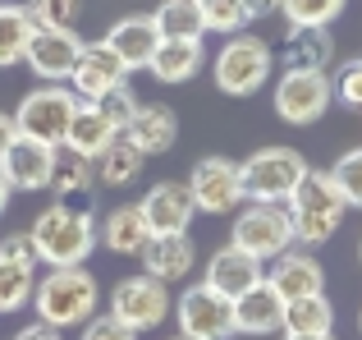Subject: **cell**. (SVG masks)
<instances>
[{"label":"cell","mask_w":362,"mask_h":340,"mask_svg":"<svg viewBox=\"0 0 362 340\" xmlns=\"http://www.w3.org/2000/svg\"><path fill=\"white\" fill-rule=\"evenodd\" d=\"M28 239L37 249V262H46V267H83L97 249V216L83 212V207L55 203L46 212H37Z\"/></svg>","instance_id":"1"},{"label":"cell","mask_w":362,"mask_h":340,"mask_svg":"<svg viewBox=\"0 0 362 340\" xmlns=\"http://www.w3.org/2000/svg\"><path fill=\"white\" fill-rule=\"evenodd\" d=\"M97 304L101 290L88 267H51L46 276H37L33 290L37 322L55 327V332H69V327H83L88 317H97Z\"/></svg>","instance_id":"2"},{"label":"cell","mask_w":362,"mask_h":340,"mask_svg":"<svg viewBox=\"0 0 362 340\" xmlns=\"http://www.w3.org/2000/svg\"><path fill=\"white\" fill-rule=\"evenodd\" d=\"M284 212H289V225H293V244L317 249V244H326V239L339 234V225H344V216H349V203L339 198L330 170H308L303 184L289 193Z\"/></svg>","instance_id":"3"},{"label":"cell","mask_w":362,"mask_h":340,"mask_svg":"<svg viewBox=\"0 0 362 340\" xmlns=\"http://www.w3.org/2000/svg\"><path fill=\"white\" fill-rule=\"evenodd\" d=\"M271 69H275V55L257 33L225 37V46L211 60V79L225 97H252V92H262L271 83Z\"/></svg>","instance_id":"4"},{"label":"cell","mask_w":362,"mask_h":340,"mask_svg":"<svg viewBox=\"0 0 362 340\" xmlns=\"http://www.w3.org/2000/svg\"><path fill=\"white\" fill-rule=\"evenodd\" d=\"M308 170L312 166L303 162L298 147H257L247 162H239L243 203H289Z\"/></svg>","instance_id":"5"},{"label":"cell","mask_w":362,"mask_h":340,"mask_svg":"<svg viewBox=\"0 0 362 340\" xmlns=\"http://www.w3.org/2000/svg\"><path fill=\"white\" fill-rule=\"evenodd\" d=\"M78 110V92L69 83H42V88L23 92L14 106V125L23 138H37V143L64 147V134H69V120Z\"/></svg>","instance_id":"6"},{"label":"cell","mask_w":362,"mask_h":340,"mask_svg":"<svg viewBox=\"0 0 362 340\" xmlns=\"http://www.w3.org/2000/svg\"><path fill=\"white\" fill-rule=\"evenodd\" d=\"M230 244L243 253H252L257 262H271L280 258L284 249H293V225L284 203H243L239 216H234V230Z\"/></svg>","instance_id":"7"},{"label":"cell","mask_w":362,"mask_h":340,"mask_svg":"<svg viewBox=\"0 0 362 340\" xmlns=\"http://www.w3.org/2000/svg\"><path fill=\"white\" fill-rule=\"evenodd\" d=\"M335 101V79L326 69H284L275 83V115L284 125H317Z\"/></svg>","instance_id":"8"},{"label":"cell","mask_w":362,"mask_h":340,"mask_svg":"<svg viewBox=\"0 0 362 340\" xmlns=\"http://www.w3.org/2000/svg\"><path fill=\"white\" fill-rule=\"evenodd\" d=\"M170 308H175V299H170V285L156 276H124L115 290H110V317H119L124 327H133V332H156L160 322L170 317Z\"/></svg>","instance_id":"9"},{"label":"cell","mask_w":362,"mask_h":340,"mask_svg":"<svg viewBox=\"0 0 362 340\" xmlns=\"http://www.w3.org/2000/svg\"><path fill=\"white\" fill-rule=\"evenodd\" d=\"M175 322L184 340H234V304L225 295H216L211 285H188L175 299Z\"/></svg>","instance_id":"10"},{"label":"cell","mask_w":362,"mask_h":340,"mask_svg":"<svg viewBox=\"0 0 362 340\" xmlns=\"http://www.w3.org/2000/svg\"><path fill=\"white\" fill-rule=\"evenodd\" d=\"M184 184H188V193H193V207L206 212V216H225V212H234V207H243L239 162H230V157H202Z\"/></svg>","instance_id":"11"},{"label":"cell","mask_w":362,"mask_h":340,"mask_svg":"<svg viewBox=\"0 0 362 340\" xmlns=\"http://www.w3.org/2000/svg\"><path fill=\"white\" fill-rule=\"evenodd\" d=\"M138 212L151 234H188L197 207H193V193H188L184 179H160V184H151L138 198Z\"/></svg>","instance_id":"12"},{"label":"cell","mask_w":362,"mask_h":340,"mask_svg":"<svg viewBox=\"0 0 362 340\" xmlns=\"http://www.w3.org/2000/svg\"><path fill=\"white\" fill-rule=\"evenodd\" d=\"M78 55H83V37L74 33V28H37L33 42H28V55H23V60L33 64L37 79H46V83H69Z\"/></svg>","instance_id":"13"},{"label":"cell","mask_w":362,"mask_h":340,"mask_svg":"<svg viewBox=\"0 0 362 340\" xmlns=\"http://www.w3.org/2000/svg\"><path fill=\"white\" fill-rule=\"evenodd\" d=\"M129 83V64L110 51L106 42H83V55L69 74V88L78 92V101H97L106 92H115Z\"/></svg>","instance_id":"14"},{"label":"cell","mask_w":362,"mask_h":340,"mask_svg":"<svg viewBox=\"0 0 362 340\" xmlns=\"http://www.w3.org/2000/svg\"><path fill=\"white\" fill-rule=\"evenodd\" d=\"M55 162H60V147L18 134L14 147L5 152V162H0V170H5V179H9L14 193H42V188H51Z\"/></svg>","instance_id":"15"},{"label":"cell","mask_w":362,"mask_h":340,"mask_svg":"<svg viewBox=\"0 0 362 340\" xmlns=\"http://www.w3.org/2000/svg\"><path fill=\"white\" fill-rule=\"evenodd\" d=\"M266 280L275 285V295L289 299H308V295H326V267L317 262L312 249H284L280 258H271Z\"/></svg>","instance_id":"16"},{"label":"cell","mask_w":362,"mask_h":340,"mask_svg":"<svg viewBox=\"0 0 362 340\" xmlns=\"http://www.w3.org/2000/svg\"><path fill=\"white\" fill-rule=\"evenodd\" d=\"M257 280H266V262H257L252 253L234 249V244L216 249L211 258H206V271H202V285H211L216 295H225L230 304H234L239 295H247Z\"/></svg>","instance_id":"17"},{"label":"cell","mask_w":362,"mask_h":340,"mask_svg":"<svg viewBox=\"0 0 362 340\" xmlns=\"http://www.w3.org/2000/svg\"><path fill=\"white\" fill-rule=\"evenodd\" d=\"M101 42H106L133 74V69H147L151 64V55H156V46H160V28H156L151 14H124L119 23H110V33L101 37Z\"/></svg>","instance_id":"18"},{"label":"cell","mask_w":362,"mask_h":340,"mask_svg":"<svg viewBox=\"0 0 362 340\" xmlns=\"http://www.w3.org/2000/svg\"><path fill=\"white\" fill-rule=\"evenodd\" d=\"M142 258V271L156 280H188L197 267V244L188 239V234H151L147 249L138 253Z\"/></svg>","instance_id":"19"},{"label":"cell","mask_w":362,"mask_h":340,"mask_svg":"<svg viewBox=\"0 0 362 340\" xmlns=\"http://www.w3.org/2000/svg\"><path fill=\"white\" fill-rule=\"evenodd\" d=\"M119 138H129L142 157H165L179 143V115L160 101H147V106H138V115L129 120V129Z\"/></svg>","instance_id":"20"},{"label":"cell","mask_w":362,"mask_h":340,"mask_svg":"<svg viewBox=\"0 0 362 340\" xmlns=\"http://www.w3.org/2000/svg\"><path fill=\"white\" fill-rule=\"evenodd\" d=\"M234 332H239V336H271V332H284V299L275 295L271 280H257L247 295L234 299Z\"/></svg>","instance_id":"21"},{"label":"cell","mask_w":362,"mask_h":340,"mask_svg":"<svg viewBox=\"0 0 362 340\" xmlns=\"http://www.w3.org/2000/svg\"><path fill=\"white\" fill-rule=\"evenodd\" d=\"M202 64H206L202 37H160V46H156V55H151L147 74L156 83H165V88H175V83H188Z\"/></svg>","instance_id":"22"},{"label":"cell","mask_w":362,"mask_h":340,"mask_svg":"<svg viewBox=\"0 0 362 340\" xmlns=\"http://www.w3.org/2000/svg\"><path fill=\"white\" fill-rule=\"evenodd\" d=\"M330 60H335V37H330V28L298 23V28L284 33V46H280L284 69H330Z\"/></svg>","instance_id":"23"},{"label":"cell","mask_w":362,"mask_h":340,"mask_svg":"<svg viewBox=\"0 0 362 340\" xmlns=\"http://www.w3.org/2000/svg\"><path fill=\"white\" fill-rule=\"evenodd\" d=\"M97 239L106 244L110 253H119V258H138V253L147 249L151 230H147V221H142L138 203H119V207H110L106 221L97 225Z\"/></svg>","instance_id":"24"},{"label":"cell","mask_w":362,"mask_h":340,"mask_svg":"<svg viewBox=\"0 0 362 340\" xmlns=\"http://www.w3.org/2000/svg\"><path fill=\"white\" fill-rule=\"evenodd\" d=\"M115 138H119V129L110 125L92 101H78V110H74V120H69V134H64V152H78V157H88V162H97Z\"/></svg>","instance_id":"25"},{"label":"cell","mask_w":362,"mask_h":340,"mask_svg":"<svg viewBox=\"0 0 362 340\" xmlns=\"http://www.w3.org/2000/svg\"><path fill=\"white\" fill-rule=\"evenodd\" d=\"M92 188H97V170H92V162H88V157H78V152H64V147H60V162H55V175H51L55 203L78 207L83 198H92Z\"/></svg>","instance_id":"26"},{"label":"cell","mask_w":362,"mask_h":340,"mask_svg":"<svg viewBox=\"0 0 362 340\" xmlns=\"http://www.w3.org/2000/svg\"><path fill=\"white\" fill-rule=\"evenodd\" d=\"M326 332H335V308H330L326 295L284 304V336H326Z\"/></svg>","instance_id":"27"},{"label":"cell","mask_w":362,"mask_h":340,"mask_svg":"<svg viewBox=\"0 0 362 340\" xmlns=\"http://www.w3.org/2000/svg\"><path fill=\"white\" fill-rule=\"evenodd\" d=\"M142 162H147V157H142L129 138H115V143L92 162V170H97L101 188H124V184H133V179L142 175Z\"/></svg>","instance_id":"28"},{"label":"cell","mask_w":362,"mask_h":340,"mask_svg":"<svg viewBox=\"0 0 362 340\" xmlns=\"http://www.w3.org/2000/svg\"><path fill=\"white\" fill-rule=\"evenodd\" d=\"M33 290H37V262H23V258L0 253V313H18V308H28V304H33Z\"/></svg>","instance_id":"29"},{"label":"cell","mask_w":362,"mask_h":340,"mask_svg":"<svg viewBox=\"0 0 362 340\" xmlns=\"http://www.w3.org/2000/svg\"><path fill=\"white\" fill-rule=\"evenodd\" d=\"M33 33H37V23L28 14V5H0V69L23 60Z\"/></svg>","instance_id":"30"},{"label":"cell","mask_w":362,"mask_h":340,"mask_svg":"<svg viewBox=\"0 0 362 340\" xmlns=\"http://www.w3.org/2000/svg\"><path fill=\"white\" fill-rule=\"evenodd\" d=\"M151 18H156L160 37H206L197 0H160V5L151 9Z\"/></svg>","instance_id":"31"},{"label":"cell","mask_w":362,"mask_h":340,"mask_svg":"<svg viewBox=\"0 0 362 340\" xmlns=\"http://www.w3.org/2000/svg\"><path fill=\"white\" fill-rule=\"evenodd\" d=\"M202 9V28L206 33H221V37H234V33H247V5L243 0H197Z\"/></svg>","instance_id":"32"},{"label":"cell","mask_w":362,"mask_h":340,"mask_svg":"<svg viewBox=\"0 0 362 340\" xmlns=\"http://www.w3.org/2000/svg\"><path fill=\"white\" fill-rule=\"evenodd\" d=\"M344 9H349V0H280V14L289 18V28H298V23L330 28Z\"/></svg>","instance_id":"33"},{"label":"cell","mask_w":362,"mask_h":340,"mask_svg":"<svg viewBox=\"0 0 362 340\" xmlns=\"http://www.w3.org/2000/svg\"><path fill=\"white\" fill-rule=\"evenodd\" d=\"M330 179H335L339 198H344L349 207H358V212H362V147H349V152L339 157L335 166H330Z\"/></svg>","instance_id":"34"},{"label":"cell","mask_w":362,"mask_h":340,"mask_svg":"<svg viewBox=\"0 0 362 340\" xmlns=\"http://www.w3.org/2000/svg\"><path fill=\"white\" fill-rule=\"evenodd\" d=\"M28 14L37 28H74L83 14V0H28Z\"/></svg>","instance_id":"35"},{"label":"cell","mask_w":362,"mask_h":340,"mask_svg":"<svg viewBox=\"0 0 362 340\" xmlns=\"http://www.w3.org/2000/svg\"><path fill=\"white\" fill-rule=\"evenodd\" d=\"M92 106H97L101 115H106L110 125L119 129V134L129 129V120L138 115V97H133V88H129V83H124V88H115V92H106V97H97Z\"/></svg>","instance_id":"36"},{"label":"cell","mask_w":362,"mask_h":340,"mask_svg":"<svg viewBox=\"0 0 362 340\" xmlns=\"http://www.w3.org/2000/svg\"><path fill=\"white\" fill-rule=\"evenodd\" d=\"M78 340H138V332H133V327H124L119 317L101 313V317H88V322H83V336Z\"/></svg>","instance_id":"37"},{"label":"cell","mask_w":362,"mask_h":340,"mask_svg":"<svg viewBox=\"0 0 362 340\" xmlns=\"http://www.w3.org/2000/svg\"><path fill=\"white\" fill-rule=\"evenodd\" d=\"M335 97L344 101V106H362V60H349L344 69H339V79H335Z\"/></svg>","instance_id":"38"},{"label":"cell","mask_w":362,"mask_h":340,"mask_svg":"<svg viewBox=\"0 0 362 340\" xmlns=\"http://www.w3.org/2000/svg\"><path fill=\"white\" fill-rule=\"evenodd\" d=\"M14 340H64V332H55V327H46V322H28V327H18Z\"/></svg>","instance_id":"39"},{"label":"cell","mask_w":362,"mask_h":340,"mask_svg":"<svg viewBox=\"0 0 362 340\" xmlns=\"http://www.w3.org/2000/svg\"><path fill=\"white\" fill-rule=\"evenodd\" d=\"M14 138H18V125H14V115H9V110H0V162H5V152L14 147Z\"/></svg>","instance_id":"40"},{"label":"cell","mask_w":362,"mask_h":340,"mask_svg":"<svg viewBox=\"0 0 362 340\" xmlns=\"http://www.w3.org/2000/svg\"><path fill=\"white\" fill-rule=\"evenodd\" d=\"M247 5V18H271V14H280V0H243Z\"/></svg>","instance_id":"41"},{"label":"cell","mask_w":362,"mask_h":340,"mask_svg":"<svg viewBox=\"0 0 362 340\" xmlns=\"http://www.w3.org/2000/svg\"><path fill=\"white\" fill-rule=\"evenodd\" d=\"M9 198H14V188H9V179H5V170H0V216H5V207H9Z\"/></svg>","instance_id":"42"},{"label":"cell","mask_w":362,"mask_h":340,"mask_svg":"<svg viewBox=\"0 0 362 340\" xmlns=\"http://www.w3.org/2000/svg\"><path fill=\"white\" fill-rule=\"evenodd\" d=\"M284 340H335V332H326V336H284Z\"/></svg>","instance_id":"43"},{"label":"cell","mask_w":362,"mask_h":340,"mask_svg":"<svg viewBox=\"0 0 362 340\" xmlns=\"http://www.w3.org/2000/svg\"><path fill=\"white\" fill-rule=\"evenodd\" d=\"M358 267H362V244H358Z\"/></svg>","instance_id":"44"},{"label":"cell","mask_w":362,"mask_h":340,"mask_svg":"<svg viewBox=\"0 0 362 340\" xmlns=\"http://www.w3.org/2000/svg\"><path fill=\"white\" fill-rule=\"evenodd\" d=\"M358 332H362V308H358Z\"/></svg>","instance_id":"45"},{"label":"cell","mask_w":362,"mask_h":340,"mask_svg":"<svg viewBox=\"0 0 362 340\" xmlns=\"http://www.w3.org/2000/svg\"><path fill=\"white\" fill-rule=\"evenodd\" d=\"M170 340H184V336H170Z\"/></svg>","instance_id":"46"}]
</instances>
